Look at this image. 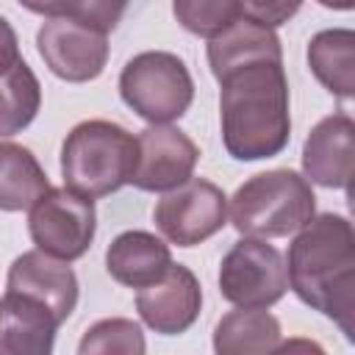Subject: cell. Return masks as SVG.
Segmentation results:
<instances>
[{
  "label": "cell",
  "mask_w": 355,
  "mask_h": 355,
  "mask_svg": "<svg viewBox=\"0 0 355 355\" xmlns=\"http://www.w3.org/2000/svg\"><path fill=\"white\" fill-rule=\"evenodd\" d=\"M172 14L194 36L214 39L239 19L236 0H172Z\"/></svg>",
  "instance_id": "obj_22"
},
{
  "label": "cell",
  "mask_w": 355,
  "mask_h": 355,
  "mask_svg": "<svg viewBox=\"0 0 355 355\" xmlns=\"http://www.w3.org/2000/svg\"><path fill=\"white\" fill-rule=\"evenodd\" d=\"M308 67L330 94L349 100L355 94V33L349 28L319 31L308 42Z\"/></svg>",
  "instance_id": "obj_17"
},
{
  "label": "cell",
  "mask_w": 355,
  "mask_h": 355,
  "mask_svg": "<svg viewBox=\"0 0 355 355\" xmlns=\"http://www.w3.org/2000/svg\"><path fill=\"white\" fill-rule=\"evenodd\" d=\"M316 214L311 183L294 169H269L244 180L230 200V222L241 236L283 239Z\"/></svg>",
  "instance_id": "obj_4"
},
{
  "label": "cell",
  "mask_w": 355,
  "mask_h": 355,
  "mask_svg": "<svg viewBox=\"0 0 355 355\" xmlns=\"http://www.w3.org/2000/svg\"><path fill=\"white\" fill-rule=\"evenodd\" d=\"M17 61H22V55H19V39H17L11 22L6 17H0V72L11 69Z\"/></svg>",
  "instance_id": "obj_25"
},
{
  "label": "cell",
  "mask_w": 355,
  "mask_h": 355,
  "mask_svg": "<svg viewBox=\"0 0 355 355\" xmlns=\"http://www.w3.org/2000/svg\"><path fill=\"white\" fill-rule=\"evenodd\" d=\"M42 108V86L25 61L0 72V139L25 130Z\"/></svg>",
  "instance_id": "obj_20"
},
{
  "label": "cell",
  "mask_w": 355,
  "mask_h": 355,
  "mask_svg": "<svg viewBox=\"0 0 355 355\" xmlns=\"http://www.w3.org/2000/svg\"><path fill=\"white\" fill-rule=\"evenodd\" d=\"M205 53H208V67H211L214 78L225 75L227 69H233L244 61H255V58L283 61V47H280L277 33L272 28L255 25L250 19H236L219 36L208 39Z\"/></svg>",
  "instance_id": "obj_16"
},
{
  "label": "cell",
  "mask_w": 355,
  "mask_h": 355,
  "mask_svg": "<svg viewBox=\"0 0 355 355\" xmlns=\"http://www.w3.org/2000/svg\"><path fill=\"white\" fill-rule=\"evenodd\" d=\"M36 47L47 69L67 83L100 78L108 61V39L72 17H47L36 33Z\"/></svg>",
  "instance_id": "obj_9"
},
{
  "label": "cell",
  "mask_w": 355,
  "mask_h": 355,
  "mask_svg": "<svg viewBox=\"0 0 355 355\" xmlns=\"http://www.w3.org/2000/svg\"><path fill=\"white\" fill-rule=\"evenodd\" d=\"M128 3L130 0H72V8L67 17L108 33L119 25L122 14L128 11Z\"/></svg>",
  "instance_id": "obj_23"
},
{
  "label": "cell",
  "mask_w": 355,
  "mask_h": 355,
  "mask_svg": "<svg viewBox=\"0 0 355 355\" xmlns=\"http://www.w3.org/2000/svg\"><path fill=\"white\" fill-rule=\"evenodd\" d=\"M58 327L42 302L8 288L0 297V355H50Z\"/></svg>",
  "instance_id": "obj_14"
},
{
  "label": "cell",
  "mask_w": 355,
  "mask_h": 355,
  "mask_svg": "<svg viewBox=\"0 0 355 355\" xmlns=\"http://www.w3.org/2000/svg\"><path fill=\"white\" fill-rule=\"evenodd\" d=\"M280 322L266 308H236L216 322L214 349L219 355H266L280 347Z\"/></svg>",
  "instance_id": "obj_18"
},
{
  "label": "cell",
  "mask_w": 355,
  "mask_h": 355,
  "mask_svg": "<svg viewBox=\"0 0 355 355\" xmlns=\"http://www.w3.org/2000/svg\"><path fill=\"white\" fill-rule=\"evenodd\" d=\"M202 308V288L194 272L183 263H169V269L136 294V311L141 322L161 336L186 333Z\"/></svg>",
  "instance_id": "obj_11"
},
{
  "label": "cell",
  "mask_w": 355,
  "mask_h": 355,
  "mask_svg": "<svg viewBox=\"0 0 355 355\" xmlns=\"http://www.w3.org/2000/svg\"><path fill=\"white\" fill-rule=\"evenodd\" d=\"M17 3L42 17H67L72 8V0H17Z\"/></svg>",
  "instance_id": "obj_26"
},
{
  "label": "cell",
  "mask_w": 355,
  "mask_h": 355,
  "mask_svg": "<svg viewBox=\"0 0 355 355\" xmlns=\"http://www.w3.org/2000/svg\"><path fill=\"white\" fill-rule=\"evenodd\" d=\"M316 3L324 8H333V11H349L355 6V0H316Z\"/></svg>",
  "instance_id": "obj_27"
},
{
  "label": "cell",
  "mask_w": 355,
  "mask_h": 355,
  "mask_svg": "<svg viewBox=\"0 0 355 355\" xmlns=\"http://www.w3.org/2000/svg\"><path fill=\"white\" fill-rule=\"evenodd\" d=\"M6 288L42 302L58 322H67L78 305V277L72 266L42 250H31L14 258V263L8 266Z\"/></svg>",
  "instance_id": "obj_13"
},
{
  "label": "cell",
  "mask_w": 355,
  "mask_h": 355,
  "mask_svg": "<svg viewBox=\"0 0 355 355\" xmlns=\"http://www.w3.org/2000/svg\"><path fill=\"white\" fill-rule=\"evenodd\" d=\"M130 183L141 191H169L186 183L200 161V147L172 125H147L139 136Z\"/></svg>",
  "instance_id": "obj_10"
},
{
  "label": "cell",
  "mask_w": 355,
  "mask_h": 355,
  "mask_svg": "<svg viewBox=\"0 0 355 355\" xmlns=\"http://www.w3.org/2000/svg\"><path fill=\"white\" fill-rule=\"evenodd\" d=\"M50 191L36 155L14 141H0V211H28Z\"/></svg>",
  "instance_id": "obj_19"
},
{
  "label": "cell",
  "mask_w": 355,
  "mask_h": 355,
  "mask_svg": "<svg viewBox=\"0 0 355 355\" xmlns=\"http://www.w3.org/2000/svg\"><path fill=\"white\" fill-rule=\"evenodd\" d=\"M288 291L283 255L255 239H239L219 263V294L239 308H269Z\"/></svg>",
  "instance_id": "obj_7"
},
{
  "label": "cell",
  "mask_w": 355,
  "mask_h": 355,
  "mask_svg": "<svg viewBox=\"0 0 355 355\" xmlns=\"http://www.w3.org/2000/svg\"><path fill=\"white\" fill-rule=\"evenodd\" d=\"M286 277L291 291L333 319L352 338L355 319V233L341 214H313L288 247Z\"/></svg>",
  "instance_id": "obj_2"
},
{
  "label": "cell",
  "mask_w": 355,
  "mask_h": 355,
  "mask_svg": "<svg viewBox=\"0 0 355 355\" xmlns=\"http://www.w3.org/2000/svg\"><path fill=\"white\" fill-rule=\"evenodd\" d=\"M94 230H97V214L92 197H83L69 186L64 189L50 186V191L31 205L28 233L36 250L61 258L67 263L89 252L94 241Z\"/></svg>",
  "instance_id": "obj_6"
},
{
  "label": "cell",
  "mask_w": 355,
  "mask_h": 355,
  "mask_svg": "<svg viewBox=\"0 0 355 355\" xmlns=\"http://www.w3.org/2000/svg\"><path fill=\"white\" fill-rule=\"evenodd\" d=\"M169 263H172L169 247L147 230H125L105 250L108 275L128 288H141L155 283L169 269Z\"/></svg>",
  "instance_id": "obj_15"
},
{
  "label": "cell",
  "mask_w": 355,
  "mask_h": 355,
  "mask_svg": "<svg viewBox=\"0 0 355 355\" xmlns=\"http://www.w3.org/2000/svg\"><path fill=\"white\" fill-rule=\"evenodd\" d=\"M119 94L150 125L180 119L194 100V80L183 58L166 50H144L133 55L119 75Z\"/></svg>",
  "instance_id": "obj_5"
},
{
  "label": "cell",
  "mask_w": 355,
  "mask_h": 355,
  "mask_svg": "<svg viewBox=\"0 0 355 355\" xmlns=\"http://www.w3.org/2000/svg\"><path fill=\"white\" fill-rule=\"evenodd\" d=\"M352 158H355V122L349 114L336 111L319 119L302 144L305 180L324 189L349 191Z\"/></svg>",
  "instance_id": "obj_12"
},
{
  "label": "cell",
  "mask_w": 355,
  "mask_h": 355,
  "mask_svg": "<svg viewBox=\"0 0 355 355\" xmlns=\"http://www.w3.org/2000/svg\"><path fill=\"white\" fill-rule=\"evenodd\" d=\"M139 141L122 125L108 119H86L75 125L61 144L64 183L83 197H108L130 183Z\"/></svg>",
  "instance_id": "obj_3"
},
{
  "label": "cell",
  "mask_w": 355,
  "mask_h": 355,
  "mask_svg": "<svg viewBox=\"0 0 355 355\" xmlns=\"http://www.w3.org/2000/svg\"><path fill=\"white\" fill-rule=\"evenodd\" d=\"M239 14L255 25L263 28H280L286 25L302 6V0H236Z\"/></svg>",
  "instance_id": "obj_24"
},
{
  "label": "cell",
  "mask_w": 355,
  "mask_h": 355,
  "mask_svg": "<svg viewBox=\"0 0 355 355\" xmlns=\"http://www.w3.org/2000/svg\"><path fill=\"white\" fill-rule=\"evenodd\" d=\"M219 80L222 144L236 161H261L283 153L291 136L288 80L283 61H244Z\"/></svg>",
  "instance_id": "obj_1"
},
{
  "label": "cell",
  "mask_w": 355,
  "mask_h": 355,
  "mask_svg": "<svg viewBox=\"0 0 355 355\" xmlns=\"http://www.w3.org/2000/svg\"><path fill=\"white\" fill-rule=\"evenodd\" d=\"M144 349H147V344H144L141 327L133 319H122V316L94 322L78 344L80 355H114V352L141 355Z\"/></svg>",
  "instance_id": "obj_21"
},
{
  "label": "cell",
  "mask_w": 355,
  "mask_h": 355,
  "mask_svg": "<svg viewBox=\"0 0 355 355\" xmlns=\"http://www.w3.org/2000/svg\"><path fill=\"white\" fill-rule=\"evenodd\" d=\"M153 222L166 241L178 247H197L225 227L227 197L216 183L189 178L155 202Z\"/></svg>",
  "instance_id": "obj_8"
}]
</instances>
